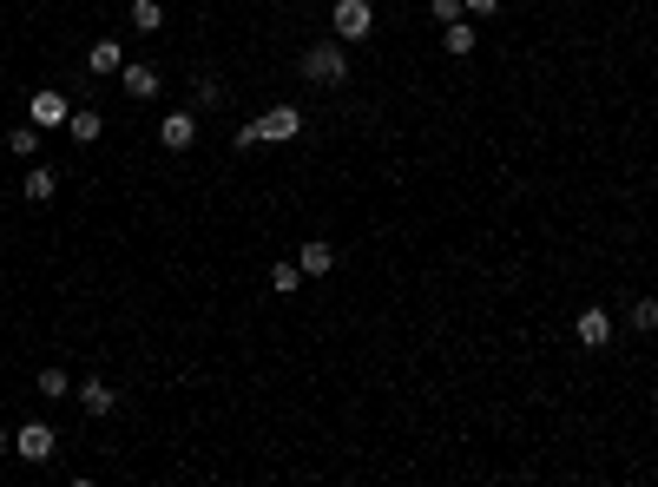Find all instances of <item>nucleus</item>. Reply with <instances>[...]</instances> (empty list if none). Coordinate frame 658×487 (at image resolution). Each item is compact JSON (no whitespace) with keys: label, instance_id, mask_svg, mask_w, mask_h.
Segmentation results:
<instances>
[{"label":"nucleus","instance_id":"4be33fe9","mask_svg":"<svg viewBox=\"0 0 658 487\" xmlns=\"http://www.w3.org/2000/svg\"><path fill=\"white\" fill-rule=\"evenodd\" d=\"M468 14H501V0H461Z\"/></svg>","mask_w":658,"mask_h":487},{"label":"nucleus","instance_id":"f3484780","mask_svg":"<svg viewBox=\"0 0 658 487\" xmlns=\"http://www.w3.org/2000/svg\"><path fill=\"white\" fill-rule=\"evenodd\" d=\"M132 27L158 33V27H165V7H158V0H132Z\"/></svg>","mask_w":658,"mask_h":487},{"label":"nucleus","instance_id":"9d476101","mask_svg":"<svg viewBox=\"0 0 658 487\" xmlns=\"http://www.w3.org/2000/svg\"><path fill=\"white\" fill-rule=\"evenodd\" d=\"M79 409H86V415H112V409H119V389H112V382H79Z\"/></svg>","mask_w":658,"mask_h":487},{"label":"nucleus","instance_id":"f8f14e48","mask_svg":"<svg viewBox=\"0 0 658 487\" xmlns=\"http://www.w3.org/2000/svg\"><path fill=\"white\" fill-rule=\"evenodd\" d=\"M474 40H481V33H474V20H448V33H441V47L455 53V60H468Z\"/></svg>","mask_w":658,"mask_h":487},{"label":"nucleus","instance_id":"dca6fc26","mask_svg":"<svg viewBox=\"0 0 658 487\" xmlns=\"http://www.w3.org/2000/svg\"><path fill=\"white\" fill-rule=\"evenodd\" d=\"M191 106H224V86H218V79H211V73H198V79H191Z\"/></svg>","mask_w":658,"mask_h":487},{"label":"nucleus","instance_id":"39448f33","mask_svg":"<svg viewBox=\"0 0 658 487\" xmlns=\"http://www.w3.org/2000/svg\"><path fill=\"white\" fill-rule=\"evenodd\" d=\"M27 119H33V126H47V132H66V119H73V112H66V93L40 86V93L27 99Z\"/></svg>","mask_w":658,"mask_h":487},{"label":"nucleus","instance_id":"412c9836","mask_svg":"<svg viewBox=\"0 0 658 487\" xmlns=\"http://www.w3.org/2000/svg\"><path fill=\"white\" fill-rule=\"evenodd\" d=\"M461 14H468L461 0H435V20H461Z\"/></svg>","mask_w":658,"mask_h":487},{"label":"nucleus","instance_id":"423d86ee","mask_svg":"<svg viewBox=\"0 0 658 487\" xmlns=\"http://www.w3.org/2000/svg\"><path fill=\"white\" fill-rule=\"evenodd\" d=\"M573 336H580L586 349H606V343H612V310H599V303H586V310L573 316Z\"/></svg>","mask_w":658,"mask_h":487},{"label":"nucleus","instance_id":"ddd939ff","mask_svg":"<svg viewBox=\"0 0 658 487\" xmlns=\"http://www.w3.org/2000/svg\"><path fill=\"white\" fill-rule=\"evenodd\" d=\"M53 191H60V172H53V165H33V172H27V198H33V205H47Z\"/></svg>","mask_w":658,"mask_h":487},{"label":"nucleus","instance_id":"7ed1b4c3","mask_svg":"<svg viewBox=\"0 0 658 487\" xmlns=\"http://www.w3.org/2000/svg\"><path fill=\"white\" fill-rule=\"evenodd\" d=\"M303 132V106H270L264 119H257V139L264 145H290Z\"/></svg>","mask_w":658,"mask_h":487},{"label":"nucleus","instance_id":"0eeeda50","mask_svg":"<svg viewBox=\"0 0 658 487\" xmlns=\"http://www.w3.org/2000/svg\"><path fill=\"white\" fill-rule=\"evenodd\" d=\"M119 86H126L132 99H158V86H165V79H158L152 60H126V66H119Z\"/></svg>","mask_w":658,"mask_h":487},{"label":"nucleus","instance_id":"2eb2a0df","mask_svg":"<svg viewBox=\"0 0 658 487\" xmlns=\"http://www.w3.org/2000/svg\"><path fill=\"white\" fill-rule=\"evenodd\" d=\"M33 389L47 395V402H66V395H79V382H66V369H40V382Z\"/></svg>","mask_w":658,"mask_h":487},{"label":"nucleus","instance_id":"f03ea898","mask_svg":"<svg viewBox=\"0 0 658 487\" xmlns=\"http://www.w3.org/2000/svg\"><path fill=\"white\" fill-rule=\"evenodd\" d=\"M329 27H336V40H369V33H376V7H369V0H336V7H329Z\"/></svg>","mask_w":658,"mask_h":487},{"label":"nucleus","instance_id":"20e7f679","mask_svg":"<svg viewBox=\"0 0 658 487\" xmlns=\"http://www.w3.org/2000/svg\"><path fill=\"white\" fill-rule=\"evenodd\" d=\"M53 448H60V435H53L47 422H20L14 428V455L20 461H53Z\"/></svg>","mask_w":658,"mask_h":487},{"label":"nucleus","instance_id":"4468645a","mask_svg":"<svg viewBox=\"0 0 658 487\" xmlns=\"http://www.w3.org/2000/svg\"><path fill=\"white\" fill-rule=\"evenodd\" d=\"M86 66H93V73H119V66H126V53H119V40H93Z\"/></svg>","mask_w":658,"mask_h":487},{"label":"nucleus","instance_id":"aec40b11","mask_svg":"<svg viewBox=\"0 0 658 487\" xmlns=\"http://www.w3.org/2000/svg\"><path fill=\"white\" fill-rule=\"evenodd\" d=\"M270 283H277V297L303 290V264H277V270H270Z\"/></svg>","mask_w":658,"mask_h":487},{"label":"nucleus","instance_id":"a211bd4d","mask_svg":"<svg viewBox=\"0 0 658 487\" xmlns=\"http://www.w3.org/2000/svg\"><path fill=\"white\" fill-rule=\"evenodd\" d=\"M7 145H14V158H33V152H40V126H33V119H27V126H14V132H7Z\"/></svg>","mask_w":658,"mask_h":487},{"label":"nucleus","instance_id":"6e6552de","mask_svg":"<svg viewBox=\"0 0 658 487\" xmlns=\"http://www.w3.org/2000/svg\"><path fill=\"white\" fill-rule=\"evenodd\" d=\"M191 139H198V112H172V119L158 126V145H165V152H191Z\"/></svg>","mask_w":658,"mask_h":487},{"label":"nucleus","instance_id":"9b49d317","mask_svg":"<svg viewBox=\"0 0 658 487\" xmlns=\"http://www.w3.org/2000/svg\"><path fill=\"white\" fill-rule=\"evenodd\" d=\"M66 132H73V145H99V132H106V119H99L93 106H79L73 119H66Z\"/></svg>","mask_w":658,"mask_h":487},{"label":"nucleus","instance_id":"5701e85b","mask_svg":"<svg viewBox=\"0 0 658 487\" xmlns=\"http://www.w3.org/2000/svg\"><path fill=\"white\" fill-rule=\"evenodd\" d=\"M7 448H14V435H7V428H0V455H7Z\"/></svg>","mask_w":658,"mask_h":487},{"label":"nucleus","instance_id":"1a4fd4ad","mask_svg":"<svg viewBox=\"0 0 658 487\" xmlns=\"http://www.w3.org/2000/svg\"><path fill=\"white\" fill-rule=\"evenodd\" d=\"M297 264H303V277H329L336 270V251H329V237H310L297 251Z\"/></svg>","mask_w":658,"mask_h":487},{"label":"nucleus","instance_id":"6ab92c4d","mask_svg":"<svg viewBox=\"0 0 658 487\" xmlns=\"http://www.w3.org/2000/svg\"><path fill=\"white\" fill-rule=\"evenodd\" d=\"M632 330H639V336L658 330V297H639V303H632Z\"/></svg>","mask_w":658,"mask_h":487},{"label":"nucleus","instance_id":"f257e3e1","mask_svg":"<svg viewBox=\"0 0 658 487\" xmlns=\"http://www.w3.org/2000/svg\"><path fill=\"white\" fill-rule=\"evenodd\" d=\"M303 79H310V86H343V79H349L343 40H316V47L303 53Z\"/></svg>","mask_w":658,"mask_h":487}]
</instances>
